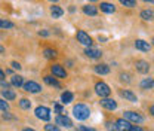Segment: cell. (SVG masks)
Here are the masks:
<instances>
[{"label": "cell", "instance_id": "35", "mask_svg": "<svg viewBox=\"0 0 154 131\" xmlns=\"http://www.w3.org/2000/svg\"><path fill=\"white\" fill-rule=\"evenodd\" d=\"M79 131H96V130L89 128V127H85V125H80V127H79Z\"/></svg>", "mask_w": 154, "mask_h": 131}, {"label": "cell", "instance_id": "33", "mask_svg": "<svg viewBox=\"0 0 154 131\" xmlns=\"http://www.w3.org/2000/svg\"><path fill=\"white\" fill-rule=\"evenodd\" d=\"M0 85H2L5 90H9V87H12V85H11V82H5V80H2V82H0Z\"/></svg>", "mask_w": 154, "mask_h": 131}, {"label": "cell", "instance_id": "47", "mask_svg": "<svg viewBox=\"0 0 154 131\" xmlns=\"http://www.w3.org/2000/svg\"><path fill=\"white\" fill-rule=\"evenodd\" d=\"M153 45H154V39H153Z\"/></svg>", "mask_w": 154, "mask_h": 131}, {"label": "cell", "instance_id": "21", "mask_svg": "<svg viewBox=\"0 0 154 131\" xmlns=\"http://www.w3.org/2000/svg\"><path fill=\"white\" fill-rule=\"evenodd\" d=\"M73 98H74V95H73V93H70V91H64V93L61 94V101H62V104L71 103Z\"/></svg>", "mask_w": 154, "mask_h": 131}, {"label": "cell", "instance_id": "22", "mask_svg": "<svg viewBox=\"0 0 154 131\" xmlns=\"http://www.w3.org/2000/svg\"><path fill=\"white\" fill-rule=\"evenodd\" d=\"M2 97L6 101H9V100H15L17 94H15V91H12V90H2Z\"/></svg>", "mask_w": 154, "mask_h": 131}, {"label": "cell", "instance_id": "31", "mask_svg": "<svg viewBox=\"0 0 154 131\" xmlns=\"http://www.w3.org/2000/svg\"><path fill=\"white\" fill-rule=\"evenodd\" d=\"M107 130H108V131H117V128H116V122H114V124L107 122Z\"/></svg>", "mask_w": 154, "mask_h": 131}, {"label": "cell", "instance_id": "2", "mask_svg": "<svg viewBox=\"0 0 154 131\" xmlns=\"http://www.w3.org/2000/svg\"><path fill=\"white\" fill-rule=\"evenodd\" d=\"M34 115H36V118L40 119V121H49L51 119V109L49 107H46V106H37L36 107V110H34Z\"/></svg>", "mask_w": 154, "mask_h": 131}, {"label": "cell", "instance_id": "14", "mask_svg": "<svg viewBox=\"0 0 154 131\" xmlns=\"http://www.w3.org/2000/svg\"><path fill=\"white\" fill-rule=\"evenodd\" d=\"M101 11L105 14H114L116 12V6L108 3V2H101Z\"/></svg>", "mask_w": 154, "mask_h": 131}, {"label": "cell", "instance_id": "1", "mask_svg": "<svg viewBox=\"0 0 154 131\" xmlns=\"http://www.w3.org/2000/svg\"><path fill=\"white\" fill-rule=\"evenodd\" d=\"M73 115H74V118L79 119V121H85V119H88L89 116H91V109L86 106V104H76L74 107H73Z\"/></svg>", "mask_w": 154, "mask_h": 131}, {"label": "cell", "instance_id": "23", "mask_svg": "<svg viewBox=\"0 0 154 131\" xmlns=\"http://www.w3.org/2000/svg\"><path fill=\"white\" fill-rule=\"evenodd\" d=\"M83 12H85L86 15L95 17L96 14H98V9H96L95 6H92V5H86V6H83Z\"/></svg>", "mask_w": 154, "mask_h": 131}, {"label": "cell", "instance_id": "6", "mask_svg": "<svg viewBox=\"0 0 154 131\" xmlns=\"http://www.w3.org/2000/svg\"><path fill=\"white\" fill-rule=\"evenodd\" d=\"M123 118H125L126 121H129V122H134V124H141V122H144V118H142L139 113L132 112V110H128V112H125Z\"/></svg>", "mask_w": 154, "mask_h": 131}, {"label": "cell", "instance_id": "37", "mask_svg": "<svg viewBox=\"0 0 154 131\" xmlns=\"http://www.w3.org/2000/svg\"><path fill=\"white\" fill-rule=\"evenodd\" d=\"M3 119H15V116H12L11 113H3Z\"/></svg>", "mask_w": 154, "mask_h": 131}, {"label": "cell", "instance_id": "26", "mask_svg": "<svg viewBox=\"0 0 154 131\" xmlns=\"http://www.w3.org/2000/svg\"><path fill=\"white\" fill-rule=\"evenodd\" d=\"M43 55L45 58H48V60H54V58H57V51L55 49H52V48H46L45 51H43Z\"/></svg>", "mask_w": 154, "mask_h": 131}, {"label": "cell", "instance_id": "41", "mask_svg": "<svg viewBox=\"0 0 154 131\" xmlns=\"http://www.w3.org/2000/svg\"><path fill=\"white\" fill-rule=\"evenodd\" d=\"M150 113H151V115H153V116H154V104H153V106H151V107H150Z\"/></svg>", "mask_w": 154, "mask_h": 131}, {"label": "cell", "instance_id": "20", "mask_svg": "<svg viewBox=\"0 0 154 131\" xmlns=\"http://www.w3.org/2000/svg\"><path fill=\"white\" fill-rule=\"evenodd\" d=\"M141 18L144 19V21H153L154 11L153 9H144V11H141Z\"/></svg>", "mask_w": 154, "mask_h": 131}, {"label": "cell", "instance_id": "43", "mask_svg": "<svg viewBox=\"0 0 154 131\" xmlns=\"http://www.w3.org/2000/svg\"><path fill=\"white\" fill-rule=\"evenodd\" d=\"M144 2H145V3H153L154 5V0H144Z\"/></svg>", "mask_w": 154, "mask_h": 131}, {"label": "cell", "instance_id": "46", "mask_svg": "<svg viewBox=\"0 0 154 131\" xmlns=\"http://www.w3.org/2000/svg\"><path fill=\"white\" fill-rule=\"evenodd\" d=\"M89 2H95V0H89Z\"/></svg>", "mask_w": 154, "mask_h": 131}, {"label": "cell", "instance_id": "45", "mask_svg": "<svg viewBox=\"0 0 154 131\" xmlns=\"http://www.w3.org/2000/svg\"><path fill=\"white\" fill-rule=\"evenodd\" d=\"M49 2H52V3H54V2H58V0H49Z\"/></svg>", "mask_w": 154, "mask_h": 131}, {"label": "cell", "instance_id": "25", "mask_svg": "<svg viewBox=\"0 0 154 131\" xmlns=\"http://www.w3.org/2000/svg\"><path fill=\"white\" fill-rule=\"evenodd\" d=\"M43 80H45V84H48V85H51V87H61L59 82L57 80V77H54V76H45Z\"/></svg>", "mask_w": 154, "mask_h": 131}, {"label": "cell", "instance_id": "3", "mask_svg": "<svg viewBox=\"0 0 154 131\" xmlns=\"http://www.w3.org/2000/svg\"><path fill=\"white\" fill-rule=\"evenodd\" d=\"M95 93L98 94L101 98H107V97L111 94V90H110V87H108L105 82H96Z\"/></svg>", "mask_w": 154, "mask_h": 131}, {"label": "cell", "instance_id": "7", "mask_svg": "<svg viewBox=\"0 0 154 131\" xmlns=\"http://www.w3.org/2000/svg\"><path fill=\"white\" fill-rule=\"evenodd\" d=\"M51 72H52V75L55 76V77H59V79H65L67 77V72H65V69L61 64L51 66Z\"/></svg>", "mask_w": 154, "mask_h": 131}, {"label": "cell", "instance_id": "10", "mask_svg": "<svg viewBox=\"0 0 154 131\" xmlns=\"http://www.w3.org/2000/svg\"><path fill=\"white\" fill-rule=\"evenodd\" d=\"M101 106L104 107V109H107V110H116L117 109V103H116L113 98H101Z\"/></svg>", "mask_w": 154, "mask_h": 131}, {"label": "cell", "instance_id": "17", "mask_svg": "<svg viewBox=\"0 0 154 131\" xmlns=\"http://www.w3.org/2000/svg\"><path fill=\"white\" fill-rule=\"evenodd\" d=\"M11 85L15 87V88L22 87V85H24V77H22L21 75H14L12 77H11Z\"/></svg>", "mask_w": 154, "mask_h": 131}, {"label": "cell", "instance_id": "4", "mask_svg": "<svg viewBox=\"0 0 154 131\" xmlns=\"http://www.w3.org/2000/svg\"><path fill=\"white\" fill-rule=\"evenodd\" d=\"M76 38H77V40H79L82 45H85L86 48H91L92 43H94V42H92V38H91L86 31H83V30H79V31H77Z\"/></svg>", "mask_w": 154, "mask_h": 131}, {"label": "cell", "instance_id": "34", "mask_svg": "<svg viewBox=\"0 0 154 131\" xmlns=\"http://www.w3.org/2000/svg\"><path fill=\"white\" fill-rule=\"evenodd\" d=\"M11 66H12L15 70H21V64H19V63H17V61H12V63H11Z\"/></svg>", "mask_w": 154, "mask_h": 131}, {"label": "cell", "instance_id": "40", "mask_svg": "<svg viewBox=\"0 0 154 131\" xmlns=\"http://www.w3.org/2000/svg\"><path fill=\"white\" fill-rule=\"evenodd\" d=\"M2 80H5V72L0 69V82H2Z\"/></svg>", "mask_w": 154, "mask_h": 131}, {"label": "cell", "instance_id": "19", "mask_svg": "<svg viewBox=\"0 0 154 131\" xmlns=\"http://www.w3.org/2000/svg\"><path fill=\"white\" fill-rule=\"evenodd\" d=\"M94 70H95V73H98V75H108L110 73V67L107 64H96Z\"/></svg>", "mask_w": 154, "mask_h": 131}, {"label": "cell", "instance_id": "12", "mask_svg": "<svg viewBox=\"0 0 154 131\" xmlns=\"http://www.w3.org/2000/svg\"><path fill=\"white\" fill-rule=\"evenodd\" d=\"M57 125H61V127H65V128H70L73 127V122L68 116H64V115H58L57 116Z\"/></svg>", "mask_w": 154, "mask_h": 131}, {"label": "cell", "instance_id": "39", "mask_svg": "<svg viewBox=\"0 0 154 131\" xmlns=\"http://www.w3.org/2000/svg\"><path fill=\"white\" fill-rule=\"evenodd\" d=\"M38 34H40V36H49V31H46V30H42V31H38Z\"/></svg>", "mask_w": 154, "mask_h": 131}, {"label": "cell", "instance_id": "24", "mask_svg": "<svg viewBox=\"0 0 154 131\" xmlns=\"http://www.w3.org/2000/svg\"><path fill=\"white\" fill-rule=\"evenodd\" d=\"M14 27H15V24H14L12 21L0 18V28H3V30H9V28H14Z\"/></svg>", "mask_w": 154, "mask_h": 131}, {"label": "cell", "instance_id": "32", "mask_svg": "<svg viewBox=\"0 0 154 131\" xmlns=\"http://www.w3.org/2000/svg\"><path fill=\"white\" fill-rule=\"evenodd\" d=\"M120 77H122V80H123V82H128V84L131 82V79H129V75H128V73H122Z\"/></svg>", "mask_w": 154, "mask_h": 131}, {"label": "cell", "instance_id": "11", "mask_svg": "<svg viewBox=\"0 0 154 131\" xmlns=\"http://www.w3.org/2000/svg\"><path fill=\"white\" fill-rule=\"evenodd\" d=\"M135 48H136L138 51H142V52H148V51L151 49V45H150L148 42L142 40V39H136V40H135Z\"/></svg>", "mask_w": 154, "mask_h": 131}, {"label": "cell", "instance_id": "44", "mask_svg": "<svg viewBox=\"0 0 154 131\" xmlns=\"http://www.w3.org/2000/svg\"><path fill=\"white\" fill-rule=\"evenodd\" d=\"M22 131H34V130H33V128H24Z\"/></svg>", "mask_w": 154, "mask_h": 131}, {"label": "cell", "instance_id": "38", "mask_svg": "<svg viewBox=\"0 0 154 131\" xmlns=\"http://www.w3.org/2000/svg\"><path fill=\"white\" fill-rule=\"evenodd\" d=\"M129 131H144V130H142L139 125H132V128H131Z\"/></svg>", "mask_w": 154, "mask_h": 131}, {"label": "cell", "instance_id": "18", "mask_svg": "<svg viewBox=\"0 0 154 131\" xmlns=\"http://www.w3.org/2000/svg\"><path fill=\"white\" fill-rule=\"evenodd\" d=\"M120 95H122L123 98H126V100L132 101V103H136V101H138L136 95H135L132 91H129V90H123V91H120Z\"/></svg>", "mask_w": 154, "mask_h": 131}, {"label": "cell", "instance_id": "27", "mask_svg": "<svg viewBox=\"0 0 154 131\" xmlns=\"http://www.w3.org/2000/svg\"><path fill=\"white\" fill-rule=\"evenodd\" d=\"M19 107L24 109V110H30V107H31V101H30L28 98H21V100H19Z\"/></svg>", "mask_w": 154, "mask_h": 131}, {"label": "cell", "instance_id": "15", "mask_svg": "<svg viewBox=\"0 0 154 131\" xmlns=\"http://www.w3.org/2000/svg\"><path fill=\"white\" fill-rule=\"evenodd\" d=\"M51 15L54 18H61L64 15V9L61 6H58V5H52L51 6Z\"/></svg>", "mask_w": 154, "mask_h": 131}, {"label": "cell", "instance_id": "42", "mask_svg": "<svg viewBox=\"0 0 154 131\" xmlns=\"http://www.w3.org/2000/svg\"><path fill=\"white\" fill-rule=\"evenodd\" d=\"M3 52H5V48H3V46L0 45V54H3Z\"/></svg>", "mask_w": 154, "mask_h": 131}, {"label": "cell", "instance_id": "5", "mask_svg": "<svg viewBox=\"0 0 154 131\" xmlns=\"http://www.w3.org/2000/svg\"><path fill=\"white\" fill-rule=\"evenodd\" d=\"M22 88H24V91H27V93H31V94H37V93H40V91H42V87L38 85L37 82H34V80L24 82Z\"/></svg>", "mask_w": 154, "mask_h": 131}, {"label": "cell", "instance_id": "16", "mask_svg": "<svg viewBox=\"0 0 154 131\" xmlns=\"http://www.w3.org/2000/svg\"><path fill=\"white\" fill-rule=\"evenodd\" d=\"M139 87H141L142 90H151V88H154V79L153 77H145V79H142L141 84H139Z\"/></svg>", "mask_w": 154, "mask_h": 131}, {"label": "cell", "instance_id": "13", "mask_svg": "<svg viewBox=\"0 0 154 131\" xmlns=\"http://www.w3.org/2000/svg\"><path fill=\"white\" fill-rule=\"evenodd\" d=\"M85 54H86V57H89V58H94V60H96V58H101V55H102V52L99 51V49H96V48H86L85 49Z\"/></svg>", "mask_w": 154, "mask_h": 131}, {"label": "cell", "instance_id": "28", "mask_svg": "<svg viewBox=\"0 0 154 131\" xmlns=\"http://www.w3.org/2000/svg\"><path fill=\"white\" fill-rule=\"evenodd\" d=\"M119 2L126 8H135L136 6V0H119Z\"/></svg>", "mask_w": 154, "mask_h": 131}, {"label": "cell", "instance_id": "36", "mask_svg": "<svg viewBox=\"0 0 154 131\" xmlns=\"http://www.w3.org/2000/svg\"><path fill=\"white\" fill-rule=\"evenodd\" d=\"M54 109H55V112L57 113H62V106H61V104H55Z\"/></svg>", "mask_w": 154, "mask_h": 131}, {"label": "cell", "instance_id": "8", "mask_svg": "<svg viewBox=\"0 0 154 131\" xmlns=\"http://www.w3.org/2000/svg\"><path fill=\"white\" fill-rule=\"evenodd\" d=\"M116 128H117V131H129L132 128V125H131V122L126 121L125 118H120V119L116 121Z\"/></svg>", "mask_w": 154, "mask_h": 131}, {"label": "cell", "instance_id": "30", "mask_svg": "<svg viewBox=\"0 0 154 131\" xmlns=\"http://www.w3.org/2000/svg\"><path fill=\"white\" fill-rule=\"evenodd\" d=\"M45 131H61L58 125H54V124H46L45 125Z\"/></svg>", "mask_w": 154, "mask_h": 131}, {"label": "cell", "instance_id": "29", "mask_svg": "<svg viewBox=\"0 0 154 131\" xmlns=\"http://www.w3.org/2000/svg\"><path fill=\"white\" fill-rule=\"evenodd\" d=\"M0 110H3V112H8L9 110V103L5 98H0Z\"/></svg>", "mask_w": 154, "mask_h": 131}, {"label": "cell", "instance_id": "9", "mask_svg": "<svg viewBox=\"0 0 154 131\" xmlns=\"http://www.w3.org/2000/svg\"><path fill=\"white\" fill-rule=\"evenodd\" d=\"M135 67H136V70L139 72V73H148L150 72V64H148V61H145V60H138L136 63H135Z\"/></svg>", "mask_w": 154, "mask_h": 131}]
</instances>
